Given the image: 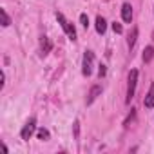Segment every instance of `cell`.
<instances>
[{
    "label": "cell",
    "mask_w": 154,
    "mask_h": 154,
    "mask_svg": "<svg viewBox=\"0 0 154 154\" xmlns=\"http://www.w3.org/2000/svg\"><path fill=\"white\" fill-rule=\"evenodd\" d=\"M80 24H82V26H84L85 29L89 27V17H87L85 13H82V15H80Z\"/></svg>",
    "instance_id": "obj_15"
},
{
    "label": "cell",
    "mask_w": 154,
    "mask_h": 154,
    "mask_svg": "<svg viewBox=\"0 0 154 154\" xmlns=\"http://www.w3.org/2000/svg\"><path fill=\"white\" fill-rule=\"evenodd\" d=\"M111 27H112V31H114L116 35H122V33H123V27H122V24H120V22H112V26H111Z\"/></svg>",
    "instance_id": "obj_14"
},
{
    "label": "cell",
    "mask_w": 154,
    "mask_h": 154,
    "mask_svg": "<svg viewBox=\"0 0 154 154\" xmlns=\"http://www.w3.org/2000/svg\"><path fill=\"white\" fill-rule=\"evenodd\" d=\"M129 84H127V103H131V100L134 98V91H136V84H138V71L136 69H132L131 72H129V80H127Z\"/></svg>",
    "instance_id": "obj_2"
},
{
    "label": "cell",
    "mask_w": 154,
    "mask_h": 154,
    "mask_svg": "<svg viewBox=\"0 0 154 154\" xmlns=\"http://www.w3.org/2000/svg\"><path fill=\"white\" fill-rule=\"evenodd\" d=\"M96 31L100 33V35H103L105 31H107V22H105V18L103 17H96Z\"/></svg>",
    "instance_id": "obj_9"
},
{
    "label": "cell",
    "mask_w": 154,
    "mask_h": 154,
    "mask_svg": "<svg viewBox=\"0 0 154 154\" xmlns=\"http://www.w3.org/2000/svg\"><path fill=\"white\" fill-rule=\"evenodd\" d=\"M36 138H38L40 141H47V140H49V131H47V129H38Z\"/></svg>",
    "instance_id": "obj_12"
},
{
    "label": "cell",
    "mask_w": 154,
    "mask_h": 154,
    "mask_svg": "<svg viewBox=\"0 0 154 154\" xmlns=\"http://www.w3.org/2000/svg\"><path fill=\"white\" fill-rule=\"evenodd\" d=\"M136 40H138V27L134 26V27H132V31L129 33V38H127V44H129V47H131V49L134 47Z\"/></svg>",
    "instance_id": "obj_10"
},
{
    "label": "cell",
    "mask_w": 154,
    "mask_h": 154,
    "mask_svg": "<svg viewBox=\"0 0 154 154\" xmlns=\"http://www.w3.org/2000/svg\"><path fill=\"white\" fill-rule=\"evenodd\" d=\"M152 58H154V47H152V45H147V47L143 49V62L149 63Z\"/></svg>",
    "instance_id": "obj_11"
},
{
    "label": "cell",
    "mask_w": 154,
    "mask_h": 154,
    "mask_svg": "<svg viewBox=\"0 0 154 154\" xmlns=\"http://www.w3.org/2000/svg\"><path fill=\"white\" fill-rule=\"evenodd\" d=\"M35 129H36V120L35 118H29L27 122H26V125H24V129H22V132H20V136H22V140H29L31 136H33V132H35Z\"/></svg>",
    "instance_id": "obj_4"
},
{
    "label": "cell",
    "mask_w": 154,
    "mask_h": 154,
    "mask_svg": "<svg viewBox=\"0 0 154 154\" xmlns=\"http://www.w3.org/2000/svg\"><path fill=\"white\" fill-rule=\"evenodd\" d=\"M122 18H123V22H127V24L132 22V6L127 4V2L122 6Z\"/></svg>",
    "instance_id": "obj_5"
},
{
    "label": "cell",
    "mask_w": 154,
    "mask_h": 154,
    "mask_svg": "<svg viewBox=\"0 0 154 154\" xmlns=\"http://www.w3.org/2000/svg\"><path fill=\"white\" fill-rule=\"evenodd\" d=\"M72 125H74V136H78V131H80V122L76 120V122H74Z\"/></svg>",
    "instance_id": "obj_17"
},
{
    "label": "cell",
    "mask_w": 154,
    "mask_h": 154,
    "mask_svg": "<svg viewBox=\"0 0 154 154\" xmlns=\"http://www.w3.org/2000/svg\"><path fill=\"white\" fill-rule=\"evenodd\" d=\"M0 15H2V26H4V27H8V26L11 24V18H9V15L6 13V9H0Z\"/></svg>",
    "instance_id": "obj_13"
},
{
    "label": "cell",
    "mask_w": 154,
    "mask_h": 154,
    "mask_svg": "<svg viewBox=\"0 0 154 154\" xmlns=\"http://www.w3.org/2000/svg\"><path fill=\"white\" fill-rule=\"evenodd\" d=\"M93 62H94V53H93V51H85V54H84V63H82V72H84V76H91V74H93Z\"/></svg>",
    "instance_id": "obj_3"
},
{
    "label": "cell",
    "mask_w": 154,
    "mask_h": 154,
    "mask_svg": "<svg viewBox=\"0 0 154 154\" xmlns=\"http://www.w3.org/2000/svg\"><path fill=\"white\" fill-rule=\"evenodd\" d=\"M51 49H53V42H51L47 36H42V42H40V51H42V54L45 56L47 53H51Z\"/></svg>",
    "instance_id": "obj_7"
},
{
    "label": "cell",
    "mask_w": 154,
    "mask_h": 154,
    "mask_svg": "<svg viewBox=\"0 0 154 154\" xmlns=\"http://www.w3.org/2000/svg\"><path fill=\"white\" fill-rule=\"evenodd\" d=\"M100 94H102V85H93V87H91V91H89V94H87V100H85V102H87V105H91V103L100 96Z\"/></svg>",
    "instance_id": "obj_6"
},
{
    "label": "cell",
    "mask_w": 154,
    "mask_h": 154,
    "mask_svg": "<svg viewBox=\"0 0 154 154\" xmlns=\"http://www.w3.org/2000/svg\"><path fill=\"white\" fill-rule=\"evenodd\" d=\"M56 20L60 22V26H62V29L65 31V35L69 36V40L74 42V40H76V29H74V26H72L62 13H58V11H56Z\"/></svg>",
    "instance_id": "obj_1"
},
{
    "label": "cell",
    "mask_w": 154,
    "mask_h": 154,
    "mask_svg": "<svg viewBox=\"0 0 154 154\" xmlns=\"http://www.w3.org/2000/svg\"><path fill=\"white\" fill-rule=\"evenodd\" d=\"M105 72H107V67L102 63V65H100V69H98V76H100V78H103V76H105Z\"/></svg>",
    "instance_id": "obj_16"
},
{
    "label": "cell",
    "mask_w": 154,
    "mask_h": 154,
    "mask_svg": "<svg viewBox=\"0 0 154 154\" xmlns=\"http://www.w3.org/2000/svg\"><path fill=\"white\" fill-rule=\"evenodd\" d=\"M143 105H145L147 109H152V107H154V84L150 85V91L147 93V96H145V100H143Z\"/></svg>",
    "instance_id": "obj_8"
}]
</instances>
